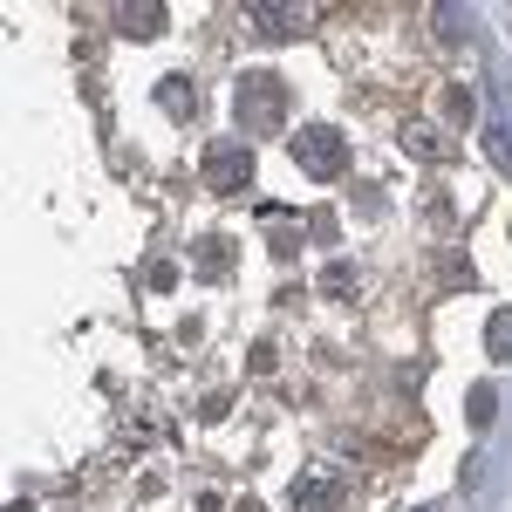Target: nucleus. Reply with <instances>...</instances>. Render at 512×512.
<instances>
[{
	"label": "nucleus",
	"mask_w": 512,
	"mask_h": 512,
	"mask_svg": "<svg viewBox=\"0 0 512 512\" xmlns=\"http://www.w3.org/2000/svg\"><path fill=\"white\" fill-rule=\"evenodd\" d=\"M164 14L158 0H137V7H117V35H130V41H151V35H164Z\"/></svg>",
	"instance_id": "nucleus-6"
},
{
	"label": "nucleus",
	"mask_w": 512,
	"mask_h": 512,
	"mask_svg": "<svg viewBox=\"0 0 512 512\" xmlns=\"http://www.w3.org/2000/svg\"><path fill=\"white\" fill-rule=\"evenodd\" d=\"M205 185H212V192H239V185H253V151H246L239 137L205 144Z\"/></svg>",
	"instance_id": "nucleus-3"
},
{
	"label": "nucleus",
	"mask_w": 512,
	"mask_h": 512,
	"mask_svg": "<svg viewBox=\"0 0 512 512\" xmlns=\"http://www.w3.org/2000/svg\"><path fill=\"white\" fill-rule=\"evenodd\" d=\"M233 123H239V130H253V137L287 130V82L267 76V69H246V76L233 82Z\"/></svg>",
	"instance_id": "nucleus-1"
},
{
	"label": "nucleus",
	"mask_w": 512,
	"mask_h": 512,
	"mask_svg": "<svg viewBox=\"0 0 512 512\" xmlns=\"http://www.w3.org/2000/svg\"><path fill=\"white\" fill-rule=\"evenodd\" d=\"M424 512H437V506H424Z\"/></svg>",
	"instance_id": "nucleus-14"
},
{
	"label": "nucleus",
	"mask_w": 512,
	"mask_h": 512,
	"mask_svg": "<svg viewBox=\"0 0 512 512\" xmlns=\"http://www.w3.org/2000/svg\"><path fill=\"white\" fill-rule=\"evenodd\" d=\"M492 403H499L492 390H472V424H492Z\"/></svg>",
	"instance_id": "nucleus-13"
},
{
	"label": "nucleus",
	"mask_w": 512,
	"mask_h": 512,
	"mask_svg": "<svg viewBox=\"0 0 512 512\" xmlns=\"http://www.w3.org/2000/svg\"><path fill=\"white\" fill-rule=\"evenodd\" d=\"M246 21H253V28H260L267 41L308 35V7H274V0H260V7H246Z\"/></svg>",
	"instance_id": "nucleus-5"
},
{
	"label": "nucleus",
	"mask_w": 512,
	"mask_h": 512,
	"mask_svg": "<svg viewBox=\"0 0 512 512\" xmlns=\"http://www.w3.org/2000/svg\"><path fill=\"white\" fill-rule=\"evenodd\" d=\"M267 233H274V253H294L301 246V226H287L280 212H267Z\"/></svg>",
	"instance_id": "nucleus-10"
},
{
	"label": "nucleus",
	"mask_w": 512,
	"mask_h": 512,
	"mask_svg": "<svg viewBox=\"0 0 512 512\" xmlns=\"http://www.w3.org/2000/svg\"><path fill=\"white\" fill-rule=\"evenodd\" d=\"M403 151H417V158H451V137H437L431 123H410V130H403Z\"/></svg>",
	"instance_id": "nucleus-7"
},
{
	"label": "nucleus",
	"mask_w": 512,
	"mask_h": 512,
	"mask_svg": "<svg viewBox=\"0 0 512 512\" xmlns=\"http://www.w3.org/2000/svg\"><path fill=\"white\" fill-rule=\"evenodd\" d=\"M349 506V485L335 472H308V478H294V512H342Z\"/></svg>",
	"instance_id": "nucleus-4"
},
{
	"label": "nucleus",
	"mask_w": 512,
	"mask_h": 512,
	"mask_svg": "<svg viewBox=\"0 0 512 512\" xmlns=\"http://www.w3.org/2000/svg\"><path fill=\"white\" fill-rule=\"evenodd\" d=\"M294 164H301L315 185H328V178L349 171V137L328 130V123H308V130H294Z\"/></svg>",
	"instance_id": "nucleus-2"
},
{
	"label": "nucleus",
	"mask_w": 512,
	"mask_h": 512,
	"mask_svg": "<svg viewBox=\"0 0 512 512\" xmlns=\"http://www.w3.org/2000/svg\"><path fill=\"white\" fill-rule=\"evenodd\" d=\"M321 294H355V267H342V260H335V267L321 274Z\"/></svg>",
	"instance_id": "nucleus-12"
},
{
	"label": "nucleus",
	"mask_w": 512,
	"mask_h": 512,
	"mask_svg": "<svg viewBox=\"0 0 512 512\" xmlns=\"http://www.w3.org/2000/svg\"><path fill=\"white\" fill-rule=\"evenodd\" d=\"M226 260H233V253H226L219 239H205V246H198V274H226Z\"/></svg>",
	"instance_id": "nucleus-11"
},
{
	"label": "nucleus",
	"mask_w": 512,
	"mask_h": 512,
	"mask_svg": "<svg viewBox=\"0 0 512 512\" xmlns=\"http://www.w3.org/2000/svg\"><path fill=\"white\" fill-rule=\"evenodd\" d=\"M485 349H492V362H512V315L506 308L485 321Z\"/></svg>",
	"instance_id": "nucleus-9"
},
{
	"label": "nucleus",
	"mask_w": 512,
	"mask_h": 512,
	"mask_svg": "<svg viewBox=\"0 0 512 512\" xmlns=\"http://www.w3.org/2000/svg\"><path fill=\"white\" fill-rule=\"evenodd\" d=\"M158 110H164V117H192V110H198L192 82H178V76H171V82H158Z\"/></svg>",
	"instance_id": "nucleus-8"
}]
</instances>
